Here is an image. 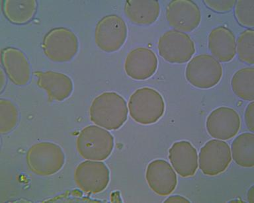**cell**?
Returning <instances> with one entry per match:
<instances>
[{"instance_id":"ac0fdd59","label":"cell","mask_w":254,"mask_h":203,"mask_svg":"<svg viewBox=\"0 0 254 203\" xmlns=\"http://www.w3.org/2000/svg\"><path fill=\"white\" fill-rule=\"evenodd\" d=\"M208 49L218 61L228 63L236 56L235 36L228 28H214L208 36Z\"/></svg>"},{"instance_id":"3957f363","label":"cell","mask_w":254,"mask_h":203,"mask_svg":"<svg viewBox=\"0 0 254 203\" xmlns=\"http://www.w3.org/2000/svg\"><path fill=\"white\" fill-rule=\"evenodd\" d=\"M26 158L31 172L40 176H53L61 171L65 164L63 149L50 142L34 144L28 150Z\"/></svg>"},{"instance_id":"7a4b0ae2","label":"cell","mask_w":254,"mask_h":203,"mask_svg":"<svg viewBox=\"0 0 254 203\" xmlns=\"http://www.w3.org/2000/svg\"><path fill=\"white\" fill-rule=\"evenodd\" d=\"M128 110L135 122L144 125L154 124L164 114V99L156 89L143 87L131 95Z\"/></svg>"},{"instance_id":"e0dca14e","label":"cell","mask_w":254,"mask_h":203,"mask_svg":"<svg viewBox=\"0 0 254 203\" xmlns=\"http://www.w3.org/2000/svg\"><path fill=\"white\" fill-rule=\"evenodd\" d=\"M38 85L45 89L50 101L61 102L70 96L73 83L67 75L53 71H37Z\"/></svg>"},{"instance_id":"603a6c76","label":"cell","mask_w":254,"mask_h":203,"mask_svg":"<svg viewBox=\"0 0 254 203\" xmlns=\"http://www.w3.org/2000/svg\"><path fill=\"white\" fill-rule=\"evenodd\" d=\"M19 112L17 107L7 99L0 100V133L8 134L17 126Z\"/></svg>"},{"instance_id":"5bb4252c","label":"cell","mask_w":254,"mask_h":203,"mask_svg":"<svg viewBox=\"0 0 254 203\" xmlns=\"http://www.w3.org/2000/svg\"><path fill=\"white\" fill-rule=\"evenodd\" d=\"M146 180L151 190L160 196L172 194L178 184L176 172L164 160H155L148 164Z\"/></svg>"},{"instance_id":"f1b7e54d","label":"cell","mask_w":254,"mask_h":203,"mask_svg":"<svg viewBox=\"0 0 254 203\" xmlns=\"http://www.w3.org/2000/svg\"><path fill=\"white\" fill-rule=\"evenodd\" d=\"M248 202L253 203H254V186H252L248 194Z\"/></svg>"},{"instance_id":"2e32d148","label":"cell","mask_w":254,"mask_h":203,"mask_svg":"<svg viewBox=\"0 0 254 203\" xmlns=\"http://www.w3.org/2000/svg\"><path fill=\"white\" fill-rule=\"evenodd\" d=\"M169 159L175 171L182 178L193 176L197 170V152L188 141L173 144L169 150Z\"/></svg>"},{"instance_id":"4fadbf2b","label":"cell","mask_w":254,"mask_h":203,"mask_svg":"<svg viewBox=\"0 0 254 203\" xmlns=\"http://www.w3.org/2000/svg\"><path fill=\"white\" fill-rule=\"evenodd\" d=\"M125 71L135 80L150 78L158 68V59L150 49L137 48L128 54L125 61Z\"/></svg>"},{"instance_id":"5b68a950","label":"cell","mask_w":254,"mask_h":203,"mask_svg":"<svg viewBox=\"0 0 254 203\" xmlns=\"http://www.w3.org/2000/svg\"><path fill=\"white\" fill-rule=\"evenodd\" d=\"M44 53L56 63H66L73 59L79 49L77 36L70 29L57 27L51 30L44 37Z\"/></svg>"},{"instance_id":"6da1fadb","label":"cell","mask_w":254,"mask_h":203,"mask_svg":"<svg viewBox=\"0 0 254 203\" xmlns=\"http://www.w3.org/2000/svg\"><path fill=\"white\" fill-rule=\"evenodd\" d=\"M93 123L107 130L120 129L127 120L126 101L115 92H105L94 99L89 109Z\"/></svg>"},{"instance_id":"7c38bea8","label":"cell","mask_w":254,"mask_h":203,"mask_svg":"<svg viewBox=\"0 0 254 203\" xmlns=\"http://www.w3.org/2000/svg\"><path fill=\"white\" fill-rule=\"evenodd\" d=\"M166 19L176 31L191 32L199 25L201 13L193 1L174 0L166 8Z\"/></svg>"},{"instance_id":"9a60e30c","label":"cell","mask_w":254,"mask_h":203,"mask_svg":"<svg viewBox=\"0 0 254 203\" xmlns=\"http://www.w3.org/2000/svg\"><path fill=\"white\" fill-rule=\"evenodd\" d=\"M1 65L11 82L16 85H27L31 78V67L21 50L7 47L1 51Z\"/></svg>"},{"instance_id":"30bf717a","label":"cell","mask_w":254,"mask_h":203,"mask_svg":"<svg viewBox=\"0 0 254 203\" xmlns=\"http://www.w3.org/2000/svg\"><path fill=\"white\" fill-rule=\"evenodd\" d=\"M110 174L104 163L85 161L77 166L74 173L77 186L83 192L97 194L108 186Z\"/></svg>"},{"instance_id":"277c9868","label":"cell","mask_w":254,"mask_h":203,"mask_svg":"<svg viewBox=\"0 0 254 203\" xmlns=\"http://www.w3.org/2000/svg\"><path fill=\"white\" fill-rule=\"evenodd\" d=\"M79 154L85 160L102 161L109 158L114 147L110 133L95 125L85 127L76 140Z\"/></svg>"},{"instance_id":"4316f807","label":"cell","mask_w":254,"mask_h":203,"mask_svg":"<svg viewBox=\"0 0 254 203\" xmlns=\"http://www.w3.org/2000/svg\"><path fill=\"white\" fill-rule=\"evenodd\" d=\"M245 123L249 131L253 133L254 131V103L252 101L248 105L245 112Z\"/></svg>"},{"instance_id":"d4e9b609","label":"cell","mask_w":254,"mask_h":203,"mask_svg":"<svg viewBox=\"0 0 254 203\" xmlns=\"http://www.w3.org/2000/svg\"><path fill=\"white\" fill-rule=\"evenodd\" d=\"M235 17L238 23L243 27H254V0H239L235 4Z\"/></svg>"},{"instance_id":"52a82bcc","label":"cell","mask_w":254,"mask_h":203,"mask_svg":"<svg viewBox=\"0 0 254 203\" xmlns=\"http://www.w3.org/2000/svg\"><path fill=\"white\" fill-rule=\"evenodd\" d=\"M158 49L163 59L174 64L188 63L195 53L194 42L190 36L176 30L166 31L161 36Z\"/></svg>"},{"instance_id":"44dd1931","label":"cell","mask_w":254,"mask_h":203,"mask_svg":"<svg viewBox=\"0 0 254 203\" xmlns=\"http://www.w3.org/2000/svg\"><path fill=\"white\" fill-rule=\"evenodd\" d=\"M232 154L234 162L243 168L254 166V135L243 133L234 139L232 144Z\"/></svg>"},{"instance_id":"ba28073f","label":"cell","mask_w":254,"mask_h":203,"mask_svg":"<svg viewBox=\"0 0 254 203\" xmlns=\"http://www.w3.org/2000/svg\"><path fill=\"white\" fill-rule=\"evenodd\" d=\"M127 27L124 20L117 15L105 16L95 27V41L101 51H119L126 41Z\"/></svg>"},{"instance_id":"7402d4cb","label":"cell","mask_w":254,"mask_h":203,"mask_svg":"<svg viewBox=\"0 0 254 203\" xmlns=\"http://www.w3.org/2000/svg\"><path fill=\"white\" fill-rule=\"evenodd\" d=\"M231 86L234 94L248 101L254 99V68H244L236 71L232 77Z\"/></svg>"},{"instance_id":"d6986e66","label":"cell","mask_w":254,"mask_h":203,"mask_svg":"<svg viewBox=\"0 0 254 203\" xmlns=\"http://www.w3.org/2000/svg\"><path fill=\"white\" fill-rule=\"evenodd\" d=\"M124 11L132 23L149 25L158 19L160 6L156 0H128L125 3Z\"/></svg>"},{"instance_id":"9c48e42d","label":"cell","mask_w":254,"mask_h":203,"mask_svg":"<svg viewBox=\"0 0 254 203\" xmlns=\"http://www.w3.org/2000/svg\"><path fill=\"white\" fill-rule=\"evenodd\" d=\"M199 168L208 176H218L228 168L232 161L231 150L227 143L211 140L200 149L198 155Z\"/></svg>"},{"instance_id":"83f0119b","label":"cell","mask_w":254,"mask_h":203,"mask_svg":"<svg viewBox=\"0 0 254 203\" xmlns=\"http://www.w3.org/2000/svg\"><path fill=\"white\" fill-rule=\"evenodd\" d=\"M190 201L184 198V197L180 196H173L170 197L165 201L164 203H190Z\"/></svg>"},{"instance_id":"8fae6325","label":"cell","mask_w":254,"mask_h":203,"mask_svg":"<svg viewBox=\"0 0 254 203\" xmlns=\"http://www.w3.org/2000/svg\"><path fill=\"white\" fill-rule=\"evenodd\" d=\"M241 127L240 115L234 109L220 107L212 111L206 121V131L212 138L229 140L239 132Z\"/></svg>"},{"instance_id":"f546056e","label":"cell","mask_w":254,"mask_h":203,"mask_svg":"<svg viewBox=\"0 0 254 203\" xmlns=\"http://www.w3.org/2000/svg\"><path fill=\"white\" fill-rule=\"evenodd\" d=\"M5 81V77H4L3 71H1V91H3L4 85L5 83H4V81Z\"/></svg>"},{"instance_id":"8992f818","label":"cell","mask_w":254,"mask_h":203,"mask_svg":"<svg viewBox=\"0 0 254 203\" xmlns=\"http://www.w3.org/2000/svg\"><path fill=\"white\" fill-rule=\"evenodd\" d=\"M188 82L199 89H209L217 85L222 77V67L217 60L209 55L192 58L186 68Z\"/></svg>"},{"instance_id":"ffe728a7","label":"cell","mask_w":254,"mask_h":203,"mask_svg":"<svg viewBox=\"0 0 254 203\" xmlns=\"http://www.w3.org/2000/svg\"><path fill=\"white\" fill-rule=\"evenodd\" d=\"M35 0H5L2 1V10L8 21L15 25H24L31 21L36 14Z\"/></svg>"},{"instance_id":"484cf974","label":"cell","mask_w":254,"mask_h":203,"mask_svg":"<svg viewBox=\"0 0 254 203\" xmlns=\"http://www.w3.org/2000/svg\"><path fill=\"white\" fill-rule=\"evenodd\" d=\"M203 1L209 9L217 13L231 11L236 2V0H204Z\"/></svg>"},{"instance_id":"cb8c5ba5","label":"cell","mask_w":254,"mask_h":203,"mask_svg":"<svg viewBox=\"0 0 254 203\" xmlns=\"http://www.w3.org/2000/svg\"><path fill=\"white\" fill-rule=\"evenodd\" d=\"M238 58L242 63L253 65L254 64V31L245 30L240 34L237 41Z\"/></svg>"}]
</instances>
